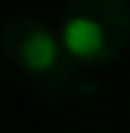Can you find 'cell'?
Segmentation results:
<instances>
[{
  "label": "cell",
  "instance_id": "1",
  "mask_svg": "<svg viewBox=\"0 0 130 133\" xmlns=\"http://www.w3.org/2000/svg\"><path fill=\"white\" fill-rule=\"evenodd\" d=\"M65 56L98 68L124 56L130 48V3L127 0H68L59 24Z\"/></svg>",
  "mask_w": 130,
  "mask_h": 133
},
{
  "label": "cell",
  "instance_id": "2",
  "mask_svg": "<svg viewBox=\"0 0 130 133\" xmlns=\"http://www.w3.org/2000/svg\"><path fill=\"white\" fill-rule=\"evenodd\" d=\"M0 50L12 68L33 80H47L62 71L65 50L59 44V33L36 15H15L6 21L0 27Z\"/></svg>",
  "mask_w": 130,
  "mask_h": 133
}]
</instances>
